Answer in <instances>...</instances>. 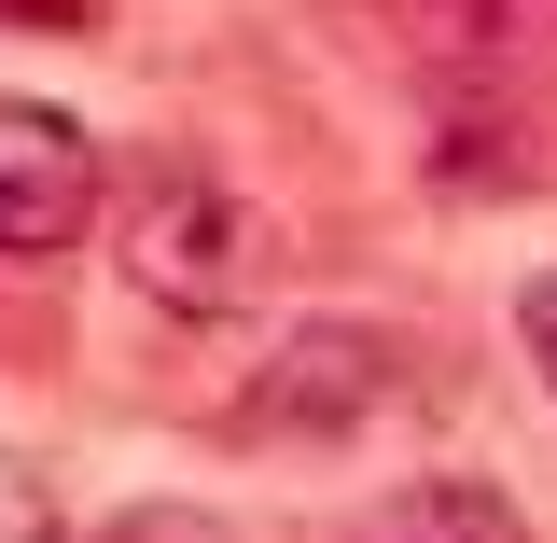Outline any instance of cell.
<instances>
[{"label": "cell", "instance_id": "1", "mask_svg": "<svg viewBox=\"0 0 557 543\" xmlns=\"http://www.w3.org/2000/svg\"><path fill=\"white\" fill-rule=\"evenodd\" d=\"M112 266L168 321H237L278 251H265V209L237 196L209 153H139L126 182H112Z\"/></svg>", "mask_w": 557, "mask_h": 543}, {"label": "cell", "instance_id": "2", "mask_svg": "<svg viewBox=\"0 0 557 543\" xmlns=\"http://www.w3.org/2000/svg\"><path fill=\"white\" fill-rule=\"evenodd\" d=\"M98 209H112L98 139L70 126L57 98H0V266H42V251H70Z\"/></svg>", "mask_w": 557, "mask_h": 543}, {"label": "cell", "instance_id": "3", "mask_svg": "<svg viewBox=\"0 0 557 543\" xmlns=\"http://www.w3.org/2000/svg\"><path fill=\"white\" fill-rule=\"evenodd\" d=\"M376 391H391V377H376V335H307L265 377V418H362Z\"/></svg>", "mask_w": 557, "mask_h": 543}, {"label": "cell", "instance_id": "4", "mask_svg": "<svg viewBox=\"0 0 557 543\" xmlns=\"http://www.w3.org/2000/svg\"><path fill=\"white\" fill-rule=\"evenodd\" d=\"M0 543H57V502H42L28 460H0Z\"/></svg>", "mask_w": 557, "mask_h": 543}, {"label": "cell", "instance_id": "5", "mask_svg": "<svg viewBox=\"0 0 557 543\" xmlns=\"http://www.w3.org/2000/svg\"><path fill=\"white\" fill-rule=\"evenodd\" d=\"M516 348H530V377L557 391V266L530 279V293H516Z\"/></svg>", "mask_w": 557, "mask_h": 543}, {"label": "cell", "instance_id": "6", "mask_svg": "<svg viewBox=\"0 0 557 543\" xmlns=\"http://www.w3.org/2000/svg\"><path fill=\"white\" fill-rule=\"evenodd\" d=\"M0 14H28V28H84L98 0H0Z\"/></svg>", "mask_w": 557, "mask_h": 543}, {"label": "cell", "instance_id": "7", "mask_svg": "<svg viewBox=\"0 0 557 543\" xmlns=\"http://www.w3.org/2000/svg\"><path fill=\"white\" fill-rule=\"evenodd\" d=\"M362 543H391V530H362Z\"/></svg>", "mask_w": 557, "mask_h": 543}]
</instances>
